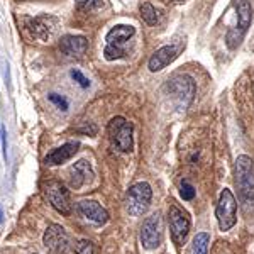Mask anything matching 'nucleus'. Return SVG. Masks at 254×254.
<instances>
[{"label":"nucleus","instance_id":"26","mask_svg":"<svg viewBox=\"0 0 254 254\" xmlns=\"http://www.w3.org/2000/svg\"><path fill=\"white\" fill-rule=\"evenodd\" d=\"M76 3H78V7L83 10H93L102 5L104 0H76Z\"/></svg>","mask_w":254,"mask_h":254},{"label":"nucleus","instance_id":"12","mask_svg":"<svg viewBox=\"0 0 254 254\" xmlns=\"http://www.w3.org/2000/svg\"><path fill=\"white\" fill-rule=\"evenodd\" d=\"M92 178H93V170H92V166H90V163L85 161V159L76 161L75 165L68 170L69 187L75 188V190H80L81 187H85Z\"/></svg>","mask_w":254,"mask_h":254},{"label":"nucleus","instance_id":"10","mask_svg":"<svg viewBox=\"0 0 254 254\" xmlns=\"http://www.w3.org/2000/svg\"><path fill=\"white\" fill-rule=\"evenodd\" d=\"M44 193L53 207L60 212L61 215L71 214V196H69L68 188L61 185L60 182H48L44 185Z\"/></svg>","mask_w":254,"mask_h":254},{"label":"nucleus","instance_id":"4","mask_svg":"<svg viewBox=\"0 0 254 254\" xmlns=\"http://www.w3.org/2000/svg\"><path fill=\"white\" fill-rule=\"evenodd\" d=\"M109 136L112 139V142L117 146V149H121L122 153H130L134 147V139H132V132L134 127L127 119L117 116L114 119H110L109 126Z\"/></svg>","mask_w":254,"mask_h":254},{"label":"nucleus","instance_id":"29","mask_svg":"<svg viewBox=\"0 0 254 254\" xmlns=\"http://www.w3.org/2000/svg\"><path fill=\"white\" fill-rule=\"evenodd\" d=\"M0 137H2V129H0Z\"/></svg>","mask_w":254,"mask_h":254},{"label":"nucleus","instance_id":"15","mask_svg":"<svg viewBox=\"0 0 254 254\" xmlns=\"http://www.w3.org/2000/svg\"><path fill=\"white\" fill-rule=\"evenodd\" d=\"M80 147V142L76 141H69L66 144L56 147V149H53L51 153L48 154L46 158H44V163H46L48 166H56V165H63V163H66L68 159H71L73 156L76 154V151H78Z\"/></svg>","mask_w":254,"mask_h":254},{"label":"nucleus","instance_id":"24","mask_svg":"<svg viewBox=\"0 0 254 254\" xmlns=\"http://www.w3.org/2000/svg\"><path fill=\"white\" fill-rule=\"evenodd\" d=\"M69 75H71V78L75 80L81 88H88L90 87V80L80 71V69H71V71H69Z\"/></svg>","mask_w":254,"mask_h":254},{"label":"nucleus","instance_id":"9","mask_svg":"<svg viewBox=\"0 0 254 254\" xmlns=\"http://www.w3.org/2000/svg\"><path fill=\"white\" fill-rule=\"evenodd\" d=\"M43 244L49 254H66L69 251V236L60 224H51L43 236Z\"/></svg>","mask_w":254,"mask_h":254},{"label":"nucleus","instance_id":"16","mask_svg":"<svg viewBox=\"0 0 254 254\" xmlns=\"http://www.w3.org/2000/svg\"><path fill=\"white\" fill-rule=\"evenodd\" d=\"M136 34V29L132 26H126V24H119V26L112 27L107 32V44H116V46H121L126 41H129L132 36Z\"/></svg>","mask_w":254,"mask_h":254},{"label":"nucleus","instance_id":"25","mask_svg":"<svg viewBox=\"0 0 254 254\" xmlns=\"http://www.w3.org/2000/svg\"><path fill=\"white\" fill-rule=\"evenodd\" d=\"M48 98H49V100H51L53 104H55L60 110H63V112H66V110H68V100H66L64 97L58 95V93H49Z\"/></svg>","mask_w":254,"mask_h":254},{"label":"nucleus","instance_id":"5","mask_svg":"<svg viewBox=\"0 0 254 254\" xmlns=\"http://www.w3.org/2000/svg\"><path fill=\"white\" fill-rule=\"evenodd\" d=\"M26 27L34 39L43 41V43H49L60 29V20L55 15L43 14L38 15V17H27Z\"/></svg>","mask_w":254,"mask_h":254},{"label":"nucleus","instance_id":"7","mask_svg":"<svg viewBox=\"0 0 254 254\" xmlns=\"http://www.w3.org/2000/svg\"><path fill=\"white\" fill-rule=\"evenodd\" d=\"M168 222H170L171 239L180 248L187 241L188 232H190V217L176 203H171L168 208Z\"/></svg>","mask_w":254,"mask_h":254},{"label":"nucleus","instance_id":"6","mask_svg":"<svg viewBox=\"0 0 254 254\" xmlns=\"http://www.w3.org/2000/svg\"><path fill=\"white\" fill-rule=\"evenodd\" d=\"M166 90L170 92L171 98L183 109H187L195 97V83L188 75L173 76V78L168 81Z\"/></svg>","mask_w":254,"mask_h":254},{"label":"nucleus","instance_id":"23","mask_svg":"<svg viewBox=\"0 0 254 254\" xmlns=\"http://www.w3.org/2000/svg\"><path fill=\"white\" fill-rule=\"evenodd\" d=\"M180 195H182L183 200L190 202V200L195 198V188L190 182H182V187H180Z\"/></svg>","mask_w":254,"mask_h":254},{"label":"nucleus","instance_id":"11","mask_svg":"<svg viewBox=\"0 0 254 254\" xmlns=\"http://www.w3.org/2000/svg\"><path fill=\"white\" fill-rule=\"evenodd\" d=\"M60 49L69 58H83L88 49V39L85 36H63L60 39Z\"/></svg>","mask_w":254,"mask_h":254},{"label":"nucleus","instance_id":"21","mask_svg":"<svg viewBox=\"0 0 254 254\" xmlns=\"http://www.w3.org/2000/svg\"><path fill=\"white\" fill-rule=\"evenodd\" d=\"M104 56L107 61H114V60H121L126 56V51L121 46H116V44H107L104 49Z\"/></svg>","mask_w":254,"mask_h":254},{"label":"nucleus","instance_id":"18","mask_svg":"<svg viewBox=\"0 0 254 254\" xmlns=\"http://www.w3.org/2000/svg\"><path fill=\"white\" fill-rule=\"evenodd\" d=\"M208 244H210V234H207V232H198L193 239L191 254H207Z\"/></svg>","mask_w":254,"mask_h":254},{"label":"nucleus","instance_id":"22","mask_svg":"<svg viewBox=\"0 0 254 254\" xmlns=\"http://www.w3.org/2000/svg\"><path fill=\"white\" fill-rule=\"evenodd\" d=\"M75 253L76 254H95V248L93 244L87 239H80L78 243L75 244Z\"/></svg>","mask_w":254,"mask_h":254},{"label":"nucleus","instance_id":"3","mask_svg":"<svg viewBox=\"0 0 254 254\" xmlns=\"http://www.w3.org/2000/svg\"><path fill=\"white\" fill-rule=\"evenodd\" d=\"M215 217L219 222L220 231H231L237 222V202L236 196L229 188L220 191L219 203L215 207Z\"/></svg>","mask_w":254,"mask_h":254},{"label":"nucleus","instance_id":"27","mask_svg":"<svg viewBox=\"0 0 254 254\" xmlns=\"http://www.w3.org/2000/svg\"><path fill=\"white\" fill-rule=\"evenodd\" d=\"M76 130H78V132H81V134L95 136V134H97V126H95V124H92V122H83V126H80Z\"/></svg>","mask_w":254,"mask_h":254},{"label":"nucleus","instance_id":"17","mask_svg":"<svg viewBox=\"0 0 254 254\" xmlns=\"http://www.w3.org/2000/svg\"><path fill=\"white\" fill-rule=\"evenodd\" d=\"M251 19H253L251 5H249V2H246V0H241V2L237 3V22H239V29H243L244 32L248 31L249 24H251Z\"/></svg>","mask_w":254,"mask_h":254},{"label":"nucleus","instance_id":"8","mask_svg":"<svg viewBox=\"0 0 254 254\" xmlns=\"http://www.w3.org/2000/svg\"><path fill=\"white\" fill-rule=\"evenodd\" d=\"M163 241V220L159 214H153L146 217L141 225V244L147 251L159 248Z\"/></svg>","mask_w":254,"mask_h":254},{"label":"nucleus","instance_id":"19","mask_svg":"<svg viewBox=\"0 0 254 254\" xmlns=\"http://www.w3.org/2000/svg\"><path fill=\"white\" fill-rule=\"evenodd\" d=\"M141 17L146 24H149V26H156L158 24V12L149 2L141 3Z\"/></svg>","mask_w":254,"mask_h":254},{"label":"nucleus","instance_id":"14","mask_svg":"<svg viewBox=\"0 0 254 254\" xmlns=\"http://www.w3.org/2000/svg\"><path fill=\"white\" fill-rule=\"evenodd\" d=\"M78 212L87 220H92L97 225H104L109 220V212L95 200H81L78 203Z\"/></svg>","mask_w":254,"mask_h":254},{"label":"nucleus","instance_id":"20","mask_svg":"<svg viewBox=\"0 0 254 254\" xmlns=\"http://www.w3.org/2000/svg\"><path fill=\"white\" fill-rule=\"evenodd\" d=\"M244 38V31L239 29V27H236V29H231L227 32V38H225V41H227V46L229 49H236L237 46L241 44V41H243Z\"/></svg>","mask_w":254,"mask_h":254},{"label":"nucleus","instance_id":"1","mask_svg":"<svg viewBox=\"0 0 254 254\" xmlns=\"http://www.w3.org/2000/svg\"><path fill=\"white\" fill-rule=\"evenodd\" d=\"M236 185L241 198L246 203H254V165L246 154L236 159Z\"/></svg>","mask_w":254,"mask_h":254},{"label":"nucleus","instance_id":"13","mask_svg":"<svg viewBox=\"0 0 254 254\" xmlns=\"http://www.w3.org/2000/svg\"><path fill=\"white\" fill-rule=\"evenodd\" d=\"M178 53H180V49L176 46H173V44L159 48L158 51L149 58V63H147L149 71H153V73L161 71V69L166 68L171 61H175L176 58H178Z\"/></svg>","mask_w":254,"mask_h":254},{"label":"nucleus","instance_id":"28","mask_svg":"<svg viewBox=\"0 0 254 254\" xmlns=\"http://www.w3.org/2000/svg\"><path fill=\"white\" fill-rule=\"evenodd\" d=\"M0 222H2V210H0Z\"/></svg>","mask_w":254,"mask_h":254},{"label":"nucleus","instance_id":"2","mask_svg":"<svg viewBox=\"0 0 254 254\" xmlns=\"http://www.w3.org/2000/svg\"><path fill=\"white\" fill-rule=\"evenodd\" d=\"M151 198H153V190L147 182H139L132 185L126 193V210L129 215L139 217L146 214L147 208L151 205Z\"/></svg>","mask_w":254,"mask_h":254}]
</instances>
